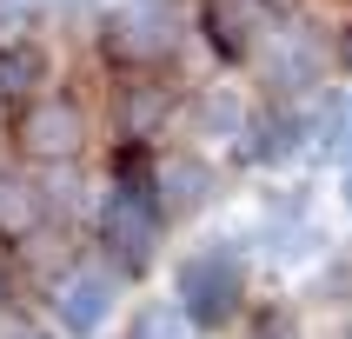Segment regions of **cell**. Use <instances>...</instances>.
<instances>
[{"label": "cell", "instance_id": "cell-1", "mask_svg": "<svg viewBox=\"0 0 352 339\" xmlns=\"http://www.w3.org/2000/svg\"><path fill=\"white\" fill-rule=\"evenodd\" d=\"M146 153H153V146L113 140V146H107V186H100V199H94V246H100V259L120 266L126 279L153 273L160 246H166V226H173V219L160 213L153 186H146Z\"/></svg>", "mask_w": 352, "mask_h": 339}, {"label": "cell", "instance_id": "cell-2", "mask_svg": "<svg viewBox=\"0 0 352 339\" xmlns=\"http://www.w3.org/2000/svg\"><path fill=\"white\" fill-rule=\"evenodd\" d=\"M193 54V7H146V0H113L87 27V60L100 80L126 74H186Z\"/></svg>", "mask_w": 352, "mask_h": 339}, {"label": "cell", "instance_id": "cell-3", "mask_svg": "<svg viewBox=\"0 0 352 339\" xmlns=\"http://www.w3.org/2000/svg\"><path fill=\"white\" fill-rule=\"evenodd\" d=\"M94 94H100V87H94ZM94 94H87L74 74H60L47 94H34L27 107H14V113L0 120L14 160H27V166H40V173H47V166H87L94 140L107 133Z\"/></svg>", "mask_w": 352, "mask_h": 339}, {"label": "cell", "instance_id": "cell-4", "mask_svg": "<svg viewBox=\"0 0 352 339\" xmlns=\"http://www.w3.org/2000/svg\"><path fill=\"white\" fill-rule=\"evenodd\" d=\"M246 87L259 100H313V94H333L339 87V60H333V20H319L313 7L286 14L266 54L246 67Z\"/></svg>", "mask_w": 352, "mask_h": 339}, {"label": "cell", "instance_id": "cell-5", "mask_svg": "<svg viewBox=\"0 0 352 339\" xmlns=\"http://www.w3.org/2000/svg\"><path fill=\"white\" fill-rule=\"evenodd\" d=\"M246 293H253V266L233 239H206L173 266V306L193 333H226L246 313Z\"/></svg>", "mask_w": 352, "mask_h": 339}, {"label": "cell", "instance_id": "cell-6", "mask_svg": "<svg viewBox=\"0 0 352 339\" xmlns=\"http://www.w3.org/2000/svg\"><path fill=\"white\" fill-rule=\"evenodd\" d=\"M326 107H333V94L259 100L253 113H246V127H239V140L226 146L233 166H246V173H286V166H299V160L319 153V140H326Z\"/></svg>", "mask_w": 352, "mask_h": 339}, {"label": "cell", "instance_id": "cell-7", "mask_svg": "<svg viewBox=\"0 0 352 339\" xmlns=\"http://www.w3.org/2000/svg\"><path fill=\"white\" fill-rule=\"evenodd\" d=\"M306 0H193V47L219 74H246Z\"/></svg>", "mask_w": 352, "mask_h": 339}, {"label": "cell", "instance_id": "cell-8", "mask_svg": "<svg viewBox=\"0 0 352 339\" xmlns=\"http://www.w3.org/2000/svg\"><path fill=\"white\" fill-rule=\"evenodd\" d=\"M186 94H193V80H186V74H126V80H100V120H107V140H126V146H160V140L179 127V113H186Z\"/></svg>", "mask_w": 352, "mask_h": 339}, {"label": "cell", "instance_id": "cell-9", "mask_svg": "<svg viewBox=\"0 0 352 339\" xmlns=\"http://www.w3.org/2000/svg\"><path fill=\"white\" fill-rule=\"evenodd\" d=\"M219 160L206 153V146H193V140H179V146H166L160 140L153 153H146V186H153V199H160V213L166 219H193V213H206L219 199Z\"/></svg>", "mask_w": 352, "mask_h": 339}, {"label": "cell", "instance_id": "cell-10", "mask_svg": "<svg viewBox=\"0 0 352 339\" xmlns=\"http://www.w3.org/2000/svg\"><path fill=\"white\" fill-rule=\"evenodd\" d=\"M120 293H126V273H120V266H107V259H80V266H67V273L54 279V326L74 333V339L107 333Z\"/></svg>", "mask_w": 352, "mask_h": 339}, {"label": "cell", "instance_id": "cell-11", "mask_svg": "<svg viewBox=\"0 0 352 339\" xmlns=\"http://www.w3.org/2000/svg\"><path fill=\"white\" fill-rule=\"evenodd\" d=\"M259 107V94L246 87V74H219V80H206V87H193L186 94V113H179V127H186V140L193 146H233L239 140V127H246V113Z\"/></svg>", "mask_w": 352, "mask_h": 339}, {"label": "cell", "instance_id": "cell-12", "mask_svg": "<svg viewBox=\"0 0 352 339\" xmlns=\"http://www.w3.org/2000/svg\"><path fill=\"white\" fill-rule=\"evenodd\" d=\"M60 74H67V47L54 40V27L0 40V120L14 113V107H27L34 94H47Z\"/></svg>", "mask_w": 352, "mask_h": 339}, {"label": "cell", "instance_id": "cell-13", "mask_svg": "<svg viewBox=\"0 0 352 339\" xmlns=\"http://www.w3.org/2000/svg\"><path fill=\"white\" fill-rule=\"evenodd\" d=\"M47 219H54V193H47L40 166L0 160V246H27Z\"/></svg>", "mask_w": 352, "mask_h": 339}, {"label": "cell", "instance_id": "cell-14", "mask_svg": "<svg viewBox=\"0 0 352 339\" xmlns=\"http://www.w3.org/2000/svg\"><path fill=\"white\" fill-rule=\"evenodd\" d=\"M319 160H333L339 173L352 166V87H339L333 107H326V140H319Z\"/></svg>", "mask_w": 352, "mask_h": 339}, {"label": "cell", "instance_id": "cell-15", "mask_svg": "<svg viewBox=\"0 0 352 339\" xmlns=\"http://www.w3.org/2000/svg\"><path fill=\"white\" fill-rule=\"evenodd\" d=\"M40 27H54V7L47 0H0V40L40 34Z\"/></svg>", "mask_w": 352, "mask_h": 339}, {"label": "cell", "instance_id": "cell-16", "mask_svg": "<svg viewBox=\"0 0 352 339\" xmlns=\"http://www.w3.org/2000/svg\"><path fill=\"white\" fill-rule=\"evenodd\" d=\"M246 339H306V326H299L293 306H259L253 326H246Z\"/></svg>", "mask_w": 352, "mask_h": 339}, {"label": "cell", "instance_id": "cell-17", "mask_svg": "<svg viewBox=\"0 0 352 339\" xmlns=\"http://www.w3.org/2000/svg\"><path fill=\"white\" fill-rule=\"evenodd\" d=\"M47 7H54L60 34H87V27L100 20V7H113V0H47Z\"/></svg>", "mask_w": 352, "mask_h": 339}, {"label": "cell", "instance_id": "cell-18", "mask_svg": "<svg viewBox=\"0 0 352 339\" xmlns=\"http://www.w3.org/2000/svg\"><path fill=\"white\" fill-rule=\"evenodd\" d=\"M333 60H339V87H352V7L333 20Z\"/></svg>", "mask_w": 352, "mask_h": 339}, {"label": "cell", "instance_id": "cell-19", "mask_svg": "<svg viewBox=\"0 0 352 339\" xmlns=\"http://www.w3.org/2000/svg\"><path fill=\"white\" fill-rule=\"evenodd\" d=\"M7 339H54V333H34V326H14Z\"/></svg>", "mask_w": 352, "mask_h": 339}, {"label": "cell", "instance_id": "cell-20", "mask_svg": "<svg viewBox=\"0 0 352 339\" xmlns=\"http://www.w3.org/2000/svg\"><path fill=\"white\" fill-rule=\"evenodd\" d=\"M339 199H346V213H352V166H346V179H339Z\"/></svg>", "mask_w": 352, "mask_h": 339}, {"label": "cell", "instance_id": "cell-21", "mask_svg": "<svg viewBox=\"0 0 352 339\" xmlns=\"http://www.w3.org/2000/svg\"><path fill=\"white\" fill-rule=\"evenodd\" d=\"M146 7H193V0H146Z\"/></svg>", "mask_w": 352, "mask_h": 339}, {"label": "cell", "instance_id": "cell-22", "mask_svg": "<svg viewBox=\"0 0 352 339\" xmlns=\"http://www.w3.org/2000/svg\"><path fill=\"white\" fill-rule=\"evenodd\" d=\"M0 306H7V266H0Z\"/></svg>", "mask_w": 352, "mask_h": 339}]
</instances>
